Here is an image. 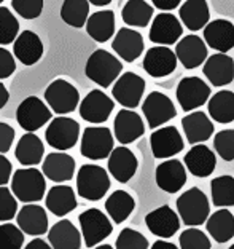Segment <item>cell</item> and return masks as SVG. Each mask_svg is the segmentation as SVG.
I'll use <instances>...</instances> for the list:
<instances>
[{
  "label": "cell",
  "mask_w": 234,
  "mask_h": 249,
  "mask_svg": "<svg viewBox=\"0 0 234 249\" xmlns=\"http://www.w3.org/2000/svg\"><path fill=\"white\" fill-rule=\"evenodd\" d=\"M121 71L123 62L107 50H96L84 66L86 77L100 88H108L112 83H115L121 77Z\"/></svg>",
  "instance_id": "6da1fadb"
},
{
  "label": "cell",
  "mask_w": 234,
  "mask_h": 249,
  "mask_svg": "<svg viewBox=\"0 0 234 249\" xmlns=\"http://www.w3.org/2000/svg\"><path fill=\"white\" fill-rule=\"evenodd\" d=\"M177 213L186 227H199L210 217L209 198L201 189L191 187L177 198Z\"/></svg>",
  "instance_id": "7a4b0ae2"
},
{
  "label": "cell",
  "mask_w": 234,
  "mask_h": 249,
  "mask_svg": "<svg viewBox=\"0 0 234 249\" xmlns=\"http://www.w3.org/2000/svg\"><path fill=\"white\" fill-rule=\"evenodd\" d=\"M47 180L45 174L37 168H21L16 169L11 178V192L16 200L22 203H37L45 196Z\"/></svg>",
  "instance_id": "3957f363"
},
{
  "label": "cell",
  "mask_w": 234,
  "mask_h": 249,
  "mask_svg": "<svg viewBox=\"0 0 234 249\" xmlns=\"http://www.w3.org/2000/svg\"><path fill=\"white\" fill-rule=\"evenodd\" d=\"M110 189L108 173L99 165H83L77 173L78 195L89 201H99Z\"/></svg>",
  "instance_id": "277c9868"
},
{
  "label": "cell",
  "mask_w": 234,
  "mask_h": 249,
  "mask_svg": "<svg viewBox=\"0 0 234 249\" xmlns=\"http://www.w3.org/2000/svg\"><path fill=\"white\" fill-rule=\"evenodd\" d=\"M78 222H80V229H82L83 241L88 248L99 246L113 231V225L110 222V219L98 208H91L83 211L78 216Z\"/></svg>",
  "instance_id": "5b68a950"
},
{
  "label": "cell",
  "mask_w": 234,
  "mask_h": 249,
  "mask_svg": "<svg viewBox=\"0 0 234 249\" xmlns=\"http://www.w3.org/2000/svg\"><path fill=\"white\" fill-rule=\"evenodd\" d=\"M45 101L54 114L64 117L78 107L80 93L72 83H68L64 78H56L45 89Z\"/></svg>",
  "instance_id": "8992f818"
},
{
  "label": "cell",
  "mask_w": 234,
  "mask_h": 249,
  "mask_svg": "<svg viewBox=\"0 0 234 249\" xmlns=\"http://www.w3.org/2000/svg\"><path fill=\"white\" fill-rule=\"evenodd\" d=\"M113 144L115 138L107 126H88L82 136L80 152L89 160H104L110 157L115 149Z\"/></svg>",
  "instance_id": "52a82bcc"
},
{
  "label": "cell",
  "mask_w": 234,
  "mask_h": 249,
  "mask_svg": "<svg viewBox=\"0 0 234 249\" xmlns=\"http://www.w3.org/2000/svg\"><path fill=\"white\" fill-rule=\"evenodd\" d=\"M45 138L50 147L66 152L75 147L80 138V124L70 117H56L48 124Z\"/></svg>",
  "instance_id": "ba28073f"
},
{
  "label": "cell",
  "mask_w": 234,
  "mask_h": 249,
  "mask_svg": "<svg viewBox=\"0 0 234 249\" xmlns=\"http://www.w3.org/2000/svg\"><path fill=\"white\" fill-rule=\"evenodd\" d=\"M51 117H53L51 109L37 96L26 98L18 106V110H16V122L27 133H33L45 126L51 120Z\"/></svg>",
  "instance_id": "9c48e42d"
},
{
  "label": "cell",
  "mask_w": 234,
  "mask_h": 249,
  "mask_svg": "<svg viewBox=\"0 0 234 249\" xmlns=\"http://www.w3.org/2000/svg\"><path fill=\"white\" fill-rule=\"evenodd\" d=\"M177 101L185 112H195L210 99V87L199 77H185L177 85Z\"/></svg>",
  "instance_id": "30bf717a"
},
{
  "label": "cell",
  "mask_w": 234,
  "mask_h": 249,
  "mask_svg": "<svg viewBox=\"0 0 234 249\" xmlns=\"http://www.w3.org/2000/svg\"><path fill=\"white\" fill-rule=\"evenodd\" d=\"M142 112H144L147 124L153 131L166 124L177 115V109L170 98L159 91H151L147 96L144 104H142Z\"/></svg>",
  "instance_id": "8fae6325"
},
{
  "label": "cell",
  "mask_w": 234,
  "mask_h": 249,
  "mask_svg": "<svg viewBox=\"0 0 234 249\" xmlns=\"http://www.w3.org/2000/svg\"><path fill=\"white\" fill-rule=\"evenodd\" d=\"M145 91V80L135 72H124L112 88L113 99L124 109H135L140 104Z\"/></svg>",
  "instance_id": "7c38bea8"
},
{
  "label": "cell",
  "mask_w": 234,
  "mask_h": 249,
  "mask_svg": "<svg viewBox=\"0 0 234 249\" xmlns=\"http://www.w3.org/2000/svg\"><path fill=\"white\" fill-rule=\"evenodd\" d=\"M182 26L184 24L177 16L164 11V13L155 16V19H153L150 26L148 37H150L153 43L161 45V47H170V45L180 42L182 34H184V27Z\"/></svg>",
  "instance_id": "4fadbf2b"
},
{
  "label": "cell",
  "mask_w": 234,
  "mask_h": 249,
  "mask_svg": "<svg viewBox=\"0 0 234 249\" xmlns=\"http://www.w3.org/2000/svg\"><path fill=\"white\" fill-rule=\"evenodd\" d=\"M151 154L158 160H169L170 157L180 154L185 142L180 131L175 126H161L150 136Z\"/></svg>",
  "instance_id": "5bb4252c"
},
{
  "label": "cell",
  "mask_w": 234,
  "mask_h": 249,
  "mask_svg": "<svg viewBox=\"0 0 234 249\" xmlns=\"http://www.w3.org/2000/svg\"><path fill=\"white\" fill-rule=\"evenodd\" d=\"M113 109H115V103L112 101L110 96H107L100 89H93L80 103L78 110H80V117L84 122L100 124L108 120Z\"/></svg>",
  "instance_id": "9a60e30c"
},
{
  "label": "cell",
  "mask_w": 234,
  "mask_h": 249,
  "mask_svg": "<svg viewBox=\"0 0 234 249\" xmlns=\"http://www.w3.org/2000/svg\"><path fill=\"white\" fill-rule=\"evenodd\" d=\"M147 229L161 240L172 238L180 229V216L170 206L164 205L153 209L145 217Z\"/></svg>",
  "instance_id": "2e32d148"
},
{
  "label": "cell",
  "mask_w": 234,
  "mask_h": 249,
  "mask_svg": "<svg viewBox=\"0 0 234 249\" xmlns=\"http://www.w3.org/2000/svg\"><path fill=\"white\" fill-rule=\"evenodd\" d=\"M175 54L185 69H196L199 66H204V62L209 58L207 43L201 37L190 34V36L182 37L180 42L175 45Z\"/></svg>",
  "instance_id": "e0dca14e"
},
{
  "label": "cell",
  "mask_w": 234,
  "mask_h": 249,
  "mask_svg": "<svg viewBox=\"0 0 234 249\" xmlns=\"http://www.w3.org/2000/svg\"><path fill=\"white\" fill-rule=\"evenodd\" d=\"M177 54L169 47H151L144 56V69L153 78H163L170 75L177 67Z\"/></svg>",
  "instance_id": "ac0fdd59"
},
{
  "label": "cell",
  "mask_w": 234,
  "mask_h": 249,
  "mask_svg": "<svg viewBox=\"0 0 234 249\" xmlns=\"http://www.w3.org/2000/svg\"><path fill=\"white\" fill-rule=\"evenodd\" d=\"M113 134L119 144H133L145 134V124L142 117L131 109H121L113 122Z\"/></svg>",
  "instance_id": "d6986e66"
},
{
  "label": "cell",
  "mask_w": 234,
  "mask_h": 249,
  "mask_svg": "<svg viewBox=\"0 0 234 249\" xmlns=\"http://www.w3.org/2000/svg\"><path fill=\"white\" fill-rule=\"evenodd\" d=\"M156 185L166 194H177L186 184V169L180 160L169 158L158 165L155 173Z\"/></svg>",
  "instance_id": "ffe728a7"
},
{
  "label": "cell",
  "mask_w": 234,
  "mask_h": 249,
  "mask_svg": "<svg viewBox=\"0 0 234 249\" xmlns=\"http://www.w3.org/2000/svg\"><path fill=\"white\" fill-rule=\"evenodd\" d=\"M204 42L217 53H228L234 48V24L228 19H214L204 27Z\"/></svg>",
  "instance_id": "44dd1931"
},
{
  "label": "cell",
  "mask_w": 234,
  "mask_h": 249,
  "mask_svg": "<svg viewBox=\"0 0 234 249\" xmlns=\"http://www.w3.org/2000/svg\"><path fill=\"white\" fill-rule=\"evenodd\" d=\"M202 73L214 87H226L234 80V59L230 54L215 53L204 62Z\"/></svg>",
  "instance_id": "7402d4cb"
},
{
  "label": "cell",
  "mask_w": 234,
  "mask_h": 249,
  "mask_svg": "<svg viewBox=\"0 0 234 249\" xmlns=\"http://www.w3.org/2000/svg\"><path fill=\"white\" fill-rule=\"evenodd\" d=\"M144 48L145 45L142 34L135 29H129V27L119 29L112 42V50L126 62H134L135 59H139L144 53Z\"/></svg>",
  "instance_id": "603a6c76"
},
{
  "label": "cell",
  "mask_w": 234,
  "mask_h": 249,
  "mask_svg": "<svg viewBox=\"0 0 234 249\" xmlns=\"http://www.w3.org/2000/svg\"><path fill=\"white\" fill-rule=\"evenodd\" d=\"M42 173L56 184L67 182L75 174V160L66 152H51L43 160Z\"/></svg>",
  "instance_id": "cb8c5ba5"
},
{
  "label": "cell",
  "mask_w": 234,
  "mask_h": 249,
  "mask_svg": "<svg viewBox=\"0 0 234 249\" xmlns=\"http://www.w3.org/2000/svg\"><path fill=\"white\" fill-rule=\"evenodd\" d=\"M137 166H139V161H137L134 152H131L124 145L113 149L110 157H108V173L121 184H126L134 178Z\"/></svg>",
  "instance_id": "d4e9b609"
},
{
  "label": "cell",
  "mask_w": 234,
  "mask_h": 249,
  "mask_svg": "<svg viewBox=\"0 0 234 249\" xmlns=\"http://www.w3.org/2000/svg\"><path fill=\"white\" fill-rule=\"evenodd\" d=\"M184 165L195 178H209L215 171L217 157L207 145H193L185 154Z\"/></svg>",
  "instance_id": "484cf974"
},
{
  "label": "cell",
  "mask_w": 234,
  "mask_h": 249,
  "mask_svg": "<svg viewBox=\"0 0 234 249\" xmlns=\"http://www.w3.org/2000/svg\"><path fill=\"white\" fill-rule=\"evenodd\" d=\"M182 128H184L185 139L191 145L205 142L214 134V123L205 112L196 110L182 118Z\"/></svg>",
  "instance_id": "4316f807"
},
{
  "label": "cell",
  "mask_w": 234,
  "mask_h": 249,
  "mask_svg": "<svg viewBox=\"0 0 234 249\" xmlns=\"http://www.w3.org/2000/svg\"><path fill=\"white\" fill-rule=\"evenodd\" d=\"M16 220H18V227L31 236H40L48 231L47 209L35 203L22 206L18 211Z\"/></svg>",
  "instance_id": "83f0119b"
},
{
  "label": "cell",
  "mask_w": 234,
  "mask_h": 249,
  "mask_svg": "<svg viewBox=\"0 0 234 249\" xmlns=\"http://www.w3.org/2000/svg\"><path fill=\"white\" fill-rule=\"evenodd\" d=\"M83 236L68 219L58 220L48 231V243L53 249H80Z\"/></svg>",
  "instance_id": "f1b7e54d"
},
{
  "label": "cell",
  "mask_w": 234,
  "mask_h": 249,
  "mask_svg": "<svg viewBox=\"0 0 234 249\" xmlns=\"http://www.w3.org/2000/svg\"><path fill=\"white\" fill-rule=\"evenodd\" d=\"M13 53L16 59L24 66H33L43 56V43L32 31H22L13 43Z\"/></svg>",
  "instance_id": "f546056e"
},
{
  "label": "cell",
  "mask_w": 234,
  "mask_h": 249,
  "mask_svg": "<svg viewBox=\"0 0 234 249\" xmlns=\"http://www.w3.org/2000/svg\"><path fill=\"white\" fill-rule=\"evenodd\" d=\"M210 10L207 0H186L179 10V19L188 31L196 32L209 24Z\"/></svg>",
  "instance_id": "4dcf8cb0"
},
{
  "label": "cell",
  "mask_w": 234,
  "mask_h": 249,
  "mask_svg": "<svg viewBox=\"0 0 234 249\" xmlns=\"http://www.w3.org/2000/svg\"><path fill=\"white\" fill-rule=\"evenodd\" d=\"M47 208L51 214L58 217H64L68 213H72L77 208V195L72 187L68 185H53L48 190V195L45 198Z\"/></svg>",
  "instance_id": "1f68e13d"
},
{
  "label": "cell",
  "mask_w": 234,
  "mask_h": 249,
  "mask_svg": "<svg viewBox=\"0 0 234 249\" xmlns=\"http://www.w3.org/2000/svg\"><path fill=\"white\" fill-rule=\"evenodd\" d=\"M45 145L42 139L33 133H26L22 138L18 141L15 149V157L22 166L26 168H33L38 165L40 161L45 160Z\"/></svg>",
  "instance_id": "d6a6232c"
},
{
  "label": "cell",
  "mask_w": 234,
  "mask_h": 249,
  "mask_svg": "<svg viewBox=\"0 0 234 249\" xmlns=\"http://www.w3.org/2000/svg\"><path fill=\"white\" fill-rule=\"evenodd\" d=\"M88 36L98 43H105L115 34V13L112 10H100L89 16L86 22Z\"/></svg>",
  "instance_id": "836d02e7"
},
{
  "label": "cell",
  "mask_w": 234,
  "mask_h": 249,
  "mask_svg": "<svg viewBox=\"0 0 234 249\" xmlns=\"http://www.w3.org/2000/svg\"><path fill=\"white\" fill-rule=\"evenodd\" d=\"M207 233L217 243H226L234 236V216L230 209L221 208L215 211L205 222Z\"/></svg>",
  "instance_id": "e575fe53"
},
{
  "label": "cell",
  "mask_w": 234,
  "mask_h": 249,
  "mask_svg": "<svg viewBox=\"0 0 234 249\" xmlns=\"http://www.w3.org/2000/svg\"><path fill=\"white\" fill-rule=\"evenodd\" d=\"M209 117L217 123L228 124L234 122V93L230 89H221L215 93L207 103Z\"/></svg>",
  "instance_id": "d590c367"
},
{
  "label": "cell",
  "mask_w": 234,
  "mask_h": 249,
  "mask_svg": "<svg viewBox=\"0 0 234 249\" xmlns=\"http://www.w3.org/2000/svg\"><path fill=\"white\" fill-rule=\"evenodd\" d=\"M134 208V196L124 190H115L105 201V211L115 224H123L133 214Z\"/></svg>",
  "instance_id": "8d00e7d4"
},
{
  "label": "cell",
  "mask_w": 234,
  "mask_h": 249,
  "mask_svg": "<svg viewBox=\"0 0 234 249\" xmlns=\"http://www.w3.org/2000/svg\"><path fill=\"white\" fill-rule=\"evenodd\" d=\"M155 13V8L145 0H128L121 10V19L131 27H147Z\"/></svg>",
  "instance_id": "74e56055"
},
{
  "label": "cell",
  "mask_w": 234,
  "mask_h": 249,
  "mask_svg": "<svg viewBox=\"0 0 234 249\" xmlns=\"http://www.w3.org/2000/svg\"><path fill=\"white\" fill-rule=\"evenodd\" d=\"M61 18L66 24L80 29L89 19V2L88 0H64L61 7Z\"/></svg>",
  "instance_id": "f35d334b"
},
{
  "label": "cell",
  "mask_w": 234,
  "mask_h": 249,
  "mask_svg": "<svg viewBox=\"0 0 234 249\" xmlns=\"http://www.w3.org/2000/svg\"><path fill=\"white\" fill-rule=\"evenodd\" d=\"M210 195L212 203L217 208H231L234 206V178L220 176L210 182Z\"/></svg>",
  "instance_id": "ab89813d"
},
{
  "label": "cell",
  "mask_w": 234,
  "mask_h": 249,
  "mask_svg": "<svg viewBox=\"0 0 234 249\" xmlns=\"http://www.w3.org/2000/svg\"><path fill=\"white\" fill-rule=\"evenodd\" d=\"M19 22L7 7H0V45H8L18 38Z\"/></svg>",
  "instance_id": "60d3db41"
},
{
  "label": "cell",
  "mask_w": 234,
  "mask_h": 249,
  "mask_svg": "<svg viewBox=\"0 0 234 249\" xmlns=\"http://www.w3.org/2000/svg\"><path fill=\"white\" fill-rule=\"evenodd\" d=\"M24 231L10 222L0 224V249H21Z\"/></svg>",
  "instance_id": "b9f144b4"
},
{
  "label": "cell",
  "mask_w": 234,
  "mask_h": 249,
  "mask_svg": "<svg viewBox=\"0 0 234 249\" xmlns=\"http://www.w3.org/2000/svg\"><path fill=\"white\" fill-rule=\"evenodd\" d=\"M148 240L134 229H123L115 241V249H148Z\"/></svg>",
  "instance_id": "7bdbcfd3"
},
{
  "label": "cell",
  "mask_w": 234,
  "mask_h": 249,
  "mask_svg": "<svg viewBox=\"0 0 234 249\" xmlns=\"http://www.w3.org/2000/svg\"><path fill=\"white\" fill-rule=\"evenodd\" d=\"M179 245L180 249H210V246H212L207 233L195 227L182 231Z\"/></svg>",
  "instance_id": "ee69618b"
},
{
  "label": "cell",
  "mask_w": 234,
  "mask_h": 249,
  "mask_svg": "<svg viewBox=\"0 0 234 249\" xmlns=\"http://www.w3.org/2000/svg\"><path fill=\"white\" fill-rule=\"evenodd\" d=\"M214 149L225 161L234 160V129H221L214 138Z\"/></svg>",
  "instance_id": "f6af8a7d"
},
{
  "label": "cell",
  "mask_w": 234,
  "mask_h": 249,
  "mask_svg": "<svg viewBox=\"0 0 234 249\" xmlns=\"http://www.w3.org/2000/svg\"><path fill=\"white\" fill-rule=\"evenodd\" d=\"M18 216V200L7 187H0V222H8Z\"/></svg>",
  "instance_id": "bcb514c9"
},
{
  "label": "cell",
  "mask_w": 234,
  "mask_h": 249,
  "mask_svg": "<svg viewBox=\"0 0 234 249\" xmlns=\"http://www.w3.org/2000/svg\"><path fill=\"white\" fill-rule=\"evenodd\" d=\"M11 7L24 19H35L43 11V0H11Z\"/></svg>",
  "instance_id": "7dc6e473"
},
{
  "label": "cell",
  "mask_w": 234,
  "mask_h": 249,
  "mask_svg": "<svg viewBox=\"0 0 234 249\" xmlns=\"http://www.w3.org/2000/svg\"><path fill=\"white\" fill-rule=\"evenodd\" d=\"M15 71H16V62H15L13 54H11L8 50L0 47V80L13 75Z\"/></svg>",
  "instance_id": "c3c4849f"
},
{
  "label": "cell",
  "mask_w": 234,
  "mask_h": 249,
  "mask_svg": "<svg viewBox=\"0 0 234 249\" xmlns=\"http://www.w3.org/2000/svg\"><path fill=\"white\" fill-rule=\"evenodd\" d=\"M15 129L13 126H10L8 123H3L0 122V154H7V152L11 149L13 145V141H15Z\"/></svg>",
  "instance_id": "681fc988"
},
{
  "label": "cell",
  "mask_w": 234,
  "mask_h": 249,
  "mask_svg": "<svg viewBox=\"0 0 234 249\" xmlns=\"http://www.w3.org/2000/svg\"><path fill=\"white\" fill-rule=\"evenodd\" d=\"M11 173H13V165H11V161L5 155L0 154V187H5L10 182V179L13 178Z\"/></svg>",
  "instance_id": "f907efd6"
},
{
  "label": "cell",
  "mask_w": 234,
  "mask_h": 249,
  "mask_svg": "<svg viewBox=\"0 0 234 249\" xmlns=\"http://www.w3.org/2000/svg\"><path fill=\"white\" fill-rule=\"evenodd\" d=\"M151 3H153V7H156L158 10H161L163 13L164 11H172L175 10L179 5L182 3V0H151Z\"/></svg>",
  "instance_id": "816d5d0a"
},
{
  "label": "cell",
  "mask_w": 234,
  "mask_h": 249,
  "mask_svg": "<svg viewBox=\"0 0 234 249\" xmlns=\"http://www.w3.org/2000/svg\"><path fill=\"white\" fill-rule=\"evenodd\" d=\"M24 249H53L48 241H45L42 238H33L32 241L27 243V246Z\"/></svg>",
  "instance_id": "f5cc1de1"
},
{
  "label": "cell",
  "mask_w": 234,
  "mask_h": 249,
  "mask_svg": "<svg viewBox=\"0 0 234 249\" xmlns=\"http://www.w3.org/2000/svg\"><path fill=\"white\" fill-rule=\"evenodd\" d=\"M8 99H10L8 89H7V87H5V85H3L2 82H0V110H2L5 106H7Z\"/></svg>",
  "instance_id": "db71d44e"
},
{
  "label": "cell",
  "mask_w": 234,
  "mask_h": 249,
  "mask_svg": "<svg viewBox=\"0 0 234 249\" xmlns=\"http://www.w3.org/2000/svg\"><path fill=\"white\" fill-rule=\"evenodd\" d=\"M150 249H180V248H177L174 243H170V241L159 240V241L153 243V245L150 246Z\"/></svg>",
  "instance_id": "11a10c76"
},
{
  "label": "cell",
  "mask_w": 234,
  "mask_h": 249,
  "mask_svg": "<svg viewBox=\"0 0 234 249\" xmlns=\"http://www.w3.org/2000/svg\"><path fill=\"white\" fill-rule=\"evenodd\" d=\"M88 2L94 7H105V5L112 3V0H88Z\"/></svg>",
  "instance_id": "9f6ffc18"
},
{
  "label": "cell",
  "mask_w": 234,
  "mask_h": 249,
  "mask_svg": "<svg viewBox=\"0 0 234 249\" xmlns=\"http://www.w3.org/2000/svg\"><path fill=\"white\" fill-rule=\"evenodd\" d=\"M93 249H115V248L110 246V245H99V246H96Z\"/></svg>",
  "instance_id": "6f0895ef"
},
{
  "label": "cell",
  "mask_w": 234,
  "mask_h": 249,
  "mask_svg": "<svg viewBox=\"0 0 234 249\" xmlns=\"http://www.w3.org/2000/svg\"><path fill=\"white\" fill-rule=\"evenodd\" d=\"M228 249H234V245H233V246H230V248H228Z\"/></svg>",
  "instance_id": "680465c9"
},
{
  "label": "cell",
  "mask_w": 234,
  "mask_h": 249,
  "mask_svg": "<svg viewBox=\"0 0 234 249\" xmlns=\"http://www.w3.org/2000/svg\"><path fill=\"white\" fill-rule=\"evenodd\" d=\"M2 2H3V0H0V3H2Z\"/></svg>",
  "instance_id": "91938a15"
}]
</instances>
